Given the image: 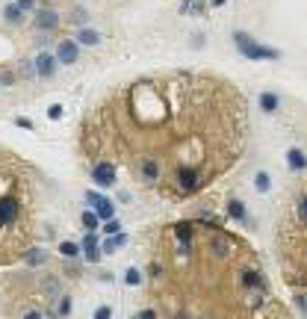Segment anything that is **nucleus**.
I'll return each mask as SVG.
<instances>
[{
    "label": "nucleus",
    "instance_id": "f257e3e1",
    "mask_svg": "<svg viewBox=\"0 0 307 319\" xmlns=\"http://www.w3.org/2000/svg\"><path fill=\"white\" fill-rule=\"evenodd\" d=\"M24 213H27V195L24 183L15 175L0 172V237L24 231Z\"/></svg>",
    "mask_w": 307,
    "mask_h": 319
},
{
    "label": "nucleus",
    "instance_id": "f03ea898",
    "mask_svg": "<svg viewBox=\"0 0 307 319\" xmlns=\"http://www.w3.org/2000/svg\"><path fill=\"white\" fill-rule=\"evenodd\" d=\"M234 41H237L239 53H242V56H248L251 62H257V59H281V50H275V47H266V44L254 41V38H251L248 33H242V30H237V33H234Z\"/></svg>",
    "mask_w": 307,
    "mask_h": 319
},
{
    "label": "nucleus",
    "instance_id": "7ed1b4c3",
    "mask_svg": "<svg viewBox=\"0 0 307 319\" xmlns=\"http://www.w3.org/2000/svg\"><path fill=\"white\" fill-rule=\"evenodd\" d=\"M92 180L98 186H112L115 183V166L112 163H95L92 166Z\"/></svg>",
    "mask_w": 307,
    "mask_h": 319
},
{
    "label": "nucleus",
    "instance_id": "20e7f679",
    "mask_svg": "<svg viewBox=\"0 0 307 319\" xmlns=\"http://www.w3.org/2000/svg\"><path fill=\"white\" fill-rule=\"evenodd\" d=\"M86 201H92L95 204V216L98 219H112V201L109 198H103V195H98V192H86Z\"/></svg>",
    "mask_w": 307,
    "mask_h": 319
},
{
    "label": "nucleus",
    "instance_id": "39448f33",
    "mask_svg": "<svg viewBox=\"0 0 307 319\" xmlns=\"http://www.w3.org/2000/svg\"><path fill=\"white\" fill-rule=\"evenodd\" d=\"M77 53H80V50H77V44L65 38V41H59V47H56V62H62V65H74V62H77Z\"/></svg>",
    "mask_w": 307,
    "mask_h": 319
},
{
    "label": "nucleus",
    "instance_id": "423d86ee",
    "mask_svg": "<svg viewBox=\"0 0 307 319\" xmlns=\"http://www.w3.org/2000/svg\"><path fill=\"white\" fill-rule=\"evenodd\" d=\"M53 71H56V56L38 53V56H35V74H38V77H50Z\"/></svg>",
    "mask_w": 307,
    "mask_h": 319
},
{
    "label": "nucleus",
    "instance_id": "0eeeda50",
    "mask_svg": "<svg viewBox=\"0 0 307 319\" xmlns=\"http://www.w3.org/2000/svg\"><path fill=\"white\" fill-rule=\"evenodd\" d=\"M228 213H231V219H237L239 225H248V213H245V207H242V201H228Z\"/></svg>",
    "mask_w": 307,
    "mask_h": 319
},
{
    "label": "nucleus",
    "instance_id": "6e6552de",
    "mask_svg": "<svg viewBox=\"0 0 307 319\" xmlns=\"http://www.w3.org/2000/svg\"><path fill=\"white\" fill-rule=\"evenodd\" d=\"M287 166H290V172H302L307 166V157L299 151V148H293V151L287 154Z\"/></svg>",
    "mask_w": 307,
    "mask_h": 319
},
{
    "label": "nucleus",
    "instance_id": "1a4fd4ad",
    "mask_svg": "<svg viewBox=\"0 0 307 319\" xmlns=\"http://www.w3.org/2000/svg\"><path fill=\"white\" fill-rule=\"evenodd\" d=\"M174 237L180 240V246H183V248H189V243H192V225H189V222L174 225Z\"/></svg>",
    "mask_w": 307,
    "mask_h": 319
},
{
    "label": "nucleus",
    "instance_id": "9d476101",
    "mask_svg": "<svg viewBox=\"0 0 307 319\" xmlns=\"http://www.w3.org/2000/svg\"><path fill=\"white\" fill-rule=\"evenodd\" d=\"M3 18H6L9 24H21V21H24V9H21L18 3H9V6L3 9Z\"/></svg>",
    "mask_w": 307,
    "mask_h": 319
},
{
    "label": "nucleus",
    "instance_id": "9b49d317",
    "mask_svg": "<svg viewBox=\"0 0 307 319\" xmlns=\"http://www.w3.org/2000/svg\"><path fill=\"white\" fill-rule=\"evenodd\" d=\"M278 104H281L278 95H272V92H263V95H260V109H263V112H275Z\"/></svg>",
    "mask_w": 307,
    "mask_h": 319
},
{
    "label": "nucleus",
    "instance_id": "f8f14e48",
    "mask_svg": "<svg viewBox=\"0 0 307 319\" xmlns=\"http://www.w3.org/2000/svg\"><path fill=\"white\" fill-rule=\"evenodd\" d=\"M35 24H38L41 30H47V27L59 24V15H56V12H38V15H35Z\"/></svg>",
    "mask_w": 307,
    "mask_h": 319
},
{
    "label": "nucleus",
    "instance_id": "ddd939ff",
    "mask_svg": "<svg viewBox=\"0 0 307 319\" xmlns=\"http://www.w3.org/2000/svg\"><path fill=\"white\" fill-rule=\"evenodd\" d=\"M254 186H257V192H269V186H272L269 172H257V175H254Z\"/></svg>",
    "mask_w": 307,
    "mask_h": 319
},
{
    "label": "nucleus",
    "instance_id": "4468645a",
    "mask_svg": "<svg viewBox=\"0 0 307 319\" xmlns=\"http://www.w3.org/2000/svg\"><path fill=\"white\" fill-rule=\"evenodd\" d=\"M80 222H83V228H86V231H89V234H92V231H95V228H98V216H95V213H92V210H86V213H83V216H80Z\"/></svg>",
    "mask_w": 307,
    "mask_h": 319
},
{
    "label": "nucleus",
    "instance_id": "2eb2a0df",
    "mask_svg": "<svg viewBox=\"0 0 307 319\" xmlns=\"http://www.w3.org/2000/svg\"><path fill=\"white\" fill-rule=\"evenodd\" d=\"M98 41H101V35L95 30H83L80 33V44H98Z\"/></svg>",
    "mask_w": 307,
    "mask_h": 319
},
{
    "label": "nucleus",
    "instance_id": "dca6fc26",
    "mask_svg": "<svg viewBox=\"0 0 307 319\" xmlns=\"http://www.w3.org/2000/svg\"><path fill=\"white\" fill-rule=\"evenodd\" d=\"M59 254H62V257H77L80 248H77L74 243H62V246H59Z\"/></svg>",
    "mask_w": 307,
    "mask_h": 319
},
{
    "label": "nucleus",
    "instance_id": "f3484780",
    "mask_svg": "<svg viewBox=\"0 0 307 319\" xmlns=\"http://www.w3.org/2000/svg\"><path fill=\"white\" fill-rule=\"evenodd\" d=\"M139 281H142V275H139V269H127V272H124V284H127V287H136Z\"/></svg>",
    "mask_w": 307,
    "mask_h": 319
},
{
    "label": "nucleus",
    "instance_id": "a211bd4d",
    "mask_svg": "<svg viewBox=\"0 0 307 319\" xmlns=\"http://www.w3.org/2000/svg\"><path fill=\"white\" fill-rule=\"evenodd\" d=\"M109 317H112V308H109V305H101V308L95 311V317H92V319H109Z\"/></svg>",
    "mask_w": 307,
    "mask_h": 319
},
{
    "label": "nucleus",
    "instance_id": "6ab92c4d",
    "mask_svg": "<svg viewBox=\"0 0 307 319\" xmlns=\"http://www.w3.org/2000/svg\"><path fill=\"white\" fill-rule=\"evenodd\" d=\"M118 231H121V225H118L115 219H109V222H106V228H103V234H109V237H115Z\"/></svg>",
    "mask_w": 307,
    "mask_h": 319
},
{
    "label": "nucleus",
    "instance_id": "aec40b11",
    "mask_svg": "<svg viewBox=\"0 0 307 319\" xmlns=\"http://www.w3.org/2000/svg\"><path fill=\"white\" fill-rule=\"evenodd\" d=\"M86 260H89V263H98V260H101V251H98V246L86 248Z\"/></svg>",
    "mask_w": 307,
    "mask_h": 319
},
{
    "label": "nucleus",
    "instance_id": "412c9836",
    "mask_svg": "<svg viewBox=\"0 0 307 319\" xmlns=\"http://www.w3.org/2000/svg\"><path fill=\"white\" fill-rule=\"evenodd\" d=\"M299 216H302V222L307 225V195L302 198V201H299Z\"/></svg>",
    "mask_w": 307,
    "mask_h": 319
},
{
    "label": "nucleus",
    "instance_id": "4be33fe9",
    "mask_svg": "<svg viewBox=\"0 0 307 319\" xmlns=\"http://www.w3.org/2000/svg\"><path fill=\"white\" fill-rule=\"evenodd\" d=\"M204 9H207V3H204V0H195V3H192V12H198V15H204Z\"/></svg>",
    "mask_w": 307,
    "mask_h": 319
},
{
    "label": "nucleus",
    "instance_id": "5701e85b",
    "mask_svg": "<svg viewBox=\"0 0 307 319\" xmlns=\"http://www.w3.org/2000/svg\"><path fill=\"white\" fill-rule=\"evenodd\" d=\"M47 115H50V118H59V115H62V106H59V104H53V106L47 109Z\"/></svg>",
    "mask_w": 307,
    "mask_h": 319
},
{
    "label": "nucleus",
    "instance_id": "b1692460",
    "mask_svg": "<svg viewBox=\"0 0 307 319\" xmlns=\"http://www.w3.org/2000/svg\"><path fill=\"white\" fill-rule=\"evenodd\" d=\"M136 319H157V311H154V308H148V311H142Z\"/></svg>",
    "mask_w": 307,
    "mask_h": 319
},
{
    "label": "nucleus",
    "instance_id": "393cba45",
    "mask_svg": "<svg viewBox=\"0 0 307 319\" xmlns=\"http://www.w3.org/2000/svg\"><path fill=\"white\" fill-rule=\"evenodd\" d=\"M15 3H18V6H21V9H24V12H27V9H33V6H35V0H15Z\"/></svg>",
    "mask_w": 307,
    "mask_h": 319
},
{
    "label": "nucleus",
    "instance_id": "a878e982",
    "mask_svg": "<svg viewBox=\"0 0 307 319\" xmlns=\"http://www.w3.org/2000/svg\"><path fill=\"white\" fill-rule=\"evenodd\" d=\"M18 127H24V130H33V121H30V118H18Z\"/></svg>",
    "mask_w": 307,
    "mask_h": 319
},
{
    "label": "nucleus",
    "instance_id": "bb28decb",
    "mask_svg": "<svg viewBox=\"0 0 307 319\" xmlns=\"http://www.w3.org/2000/svg\"><path fill=\"white\" fill-rule=\"evenodd\" d=\"M192 3H195V0H183V6H180V9H183V12H186V9H189V6H192Z\"/></svg>",
    "mask_w": 307,
    "mask_h": 319
},
{
    "label": "nucleus",
    "instance_id": "cd10ccee",
    "mask_svg": "<svg viewBox=\"0 0 307 319\" xmlns=\"http://www.w3.org/2000/svg\"><path fill=\"white\" fill-rule=\"evenodd\" d=\"M27 319H41V314H27Z\"/></svg>",
    "mask_w": 307,
    "mask_h": 319
},
{
    "label": "nucleus",
    "instance_id": "c85d7f7f",
    "mask_svg": "<svg viewBox=\"0 0 307 319\" xmlns=\"http://www.w3.org/2000/svg\"><path fill=\"white\" fill-rule=\"evenodd\" d=\"M225 3H228V0H213V6H225Z\"/></svg>",
    "mask_w": 307,
    "mask_h": 319
}]
</instances>
